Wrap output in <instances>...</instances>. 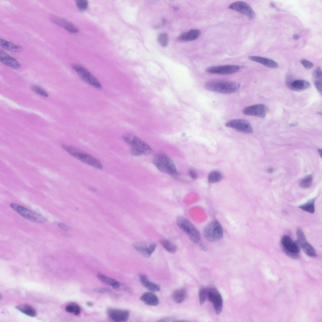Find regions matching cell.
Instances as JSON below:
<instances>
[{
	"label": "cell",
	"mask_w": 322,
	"mask_h": 322,
	"mask_svg": "<svg viewBox=\"0 0 322 322\" xmlns=\"http://www.w3.org/2000/svg\"><path fill=\"white\" fill-rule=\"evenodd\" d=\"M207 90L223 94H230L237 91L240 85L237 83L221 80H212L207 82L204 85Z\"/></svg>",
	"instance_id": "1"
},
{
	"label": "cell",
	"mask_w": 322,
	"mask_h": 322,
	"mask_svg": "<svg viewBox=\"0 0 322 322\" xmlns=\"http://www.w3.org/2000/svg\"><path fill=\"white\" fill-rule=\"evenodd\" d=\"M62 147L68 153L82 162L97 169H102L101 163L92 155L72 146L63 144Z\"/></svg>",
	"instance_id": "2"
},
{
	"label": "cell",
	"mask_w": 322,
	"mask_h": 322,
	"mask_svg": "<svg viewBox=\"0 0 322 322\" xmlns=\"http://www.w3.org/2000/svg\"><path fill=\"white\" fill-rule=\"evenodd\" d=\"M155 166L161 172L173 176L178 175L176 165L169 157L163 153H159L154 157L153 160Z\"/></svg>",
	"instance_id": "3"
},
{
	"label": "cell",
	"mask_w": 322,
	"mask_h": 322,
	"mask_svg": "<svg viewBox=\"0 0 322 322\" xmlns=\"http://www.w3.org/2000/svg\"><path fill=\"white\" fill-rule=\"evenodd\" d=\"M176 223L180 229L188 236L192 242L196 244L200 242L201 239L200 234L189 220L183 217L179 216Z\"/></svg>",
	"instance_id": "4"
},
{
	"label": "cell",
	"mask_w": 322,
	"mask_h": 322,
	"mask_svg": "<svg viewBox=\"0 0 322 322\" xmlns=\"http://www.w3.org/2000/svg\"><path fill=\"white\" fill-rule=\"evenodd\" d=\"M203 235L204 238L208 241L211 242L218 241L223 236V227L219 221L214 220L204 227Z\"/></svg>",
	"instance_id": "5"
},
{
	"label": "cell",
	"mask_w": 322,
	"mask_h": 322,
	"mask_svg": "<svg viewBox=\"0 0 322 322\" xmlns=\"http://www.w3.org/2000/svg\"><path fill=\"white\" fill-rule=\"evenodd\" d=\"M123 140L134 149L142 155H148L152 153L153 150L146 142L139 138L132 135L124 134L122 136Z\"/></svg>",
	"instance_id": "6"
},
{
	"label": "cell",
	"mask_w": 322,
	"mask_h": 322,
	"mask_svg": "<svg viewBox=\"0 0 322 322\" xmlns=\"http://www.w3.org/2000/svg\"><path fill=\"white\" fill-rule=\"evenodd\" d=\"M10 206L20 215L30 221L39 223L46 221V219L42 215L23 206L14 203H11Z\"/></svg>",
	"instance_id": "7"
},
{
	"label": "cell",
	"mask_w": 322,
	"mask_h": 322,
	"mask_svg": "<svg viewBox=\"0 0 322 322\" xmlns=\"http://www.w3.org/2000/svg\"><path fill=\"white\" fill-rule=\"evenodd\" d=\"M280 243L285 253L292 258H297L300 251L297 241H293L288 236L285 235L281 238Z\"/></svg>",
	"instance_id": "8"
},
{
	"label": "cell",
	"mask_w": 322,
	"mask_h": 322,
	"mask_svg": "<svg viewBox=\"0 0 322 322\" xmlns=\"http://www.w3.org/2000/svg\"><path fill=\"white\" fill-rule=\"evenodd\" d=\"M72 67L84 81L97 89H102L99 82L85 68L77 64L73 65Z\"/></svg>",
	"instance_id": "9"
},
{
	"label": "cell",
	"mask_w": 322,
	"mask_h": 322,
	"mask_svg": "<svg viewBox=\"0 0 322 322\" xmlns=\"http://www.w3.org/2000/svg\"><path fill=\"white\" fill-rule=\"evenodd\" d=\"M227 127L231 128L244 133H251L253 132L250 123L244 119H234L230 120L225 124Z\"/></svg>",
	"instance_id": "10"
},
{
	"label": "cell",
	"mask_w": 322,
	"mask_h": 322,
	"mask_svg": "<svg viewBox=\"0 0 322 322\" xmlns=\"http://www.w3.org/2000/svg\"><path fill=\"white\" fill-rule=\"evenodd\" d=\"M229 8L240 12L250 19L255 17V14L253 9L247 3L242 1H237L231 3Z\"/></svg>",
	"instance_id": "11"
},
{
	"label": "cell",
	"mask_w": 322,
	"mask_h": 322,
	"mask_svg": "<svg viewBox=\"0 0 322 322\" xmlns=\"http://www.w3.org/2000/svg\"><path fill=\"white\" fill-rule=\"evenodd\" d=\"M296 233L297 241L305 253L309 256L315 257L316 256V252L312 246L307 241L302 230L300 228H297Z\"/></svg>",
	"instance_id": "12"
},
{
	"label": "cell",
	"mask_w": 322,
	"mask_h": 322,
	"mask_svg": "<svg viewBox=\"0 0 322 322\" xmlns=\"http://www.w3.org/2000/svg\"><path fill=\"white\" fill-rule=\"evenodd\" d=\"M156 244L154 242H137L133 244L134 248L145 257H150L155 251Z\"/></svg>",
	"instance_id": "13"
},
{
	"label": "cell",
	"mask_w": 322,
	"mask_h": 322,
	"mask_svg": "<svg viewBox=\"0 0 322 322\" xmlns=\"http://www.w3.org/2000/svg\"><path fill=\"white\" fill-rule=\"evenodd\" d=\"M207 297L212 303L216 313L220 314L222 310L223 303L222 297L219 292L215 288L208 289Z\"/></svg>",
	"instance_id": "14"
},
{
	"label": "cell",
	"mask_w": 322,
	"mask_h": 322,
	"mask_svg": "<svg viewBox=\"0 0 322 322\" xmlns=\"http://www.w3.org/2000/svg\"><path fill=\"white\" fill-rule=\"evenodd\" d=\"M268 109L267 107L262 104H256L247 106L243 110L242 112L245 114L264 118Z\"/></svg>",
	"instance_id": "15"
},
{
	"label": "cell",
	"mask_w": 322,
	"mask_h": 322,
	"mask_svg": "<svg viewBox=\"0 0 322 322\" xmlns=\"http://www.w3.org/2000/svg\"><path fill=\"white\" fill-rule=\"evenodd\" d=\"M239 68L237 65H225L211 67L207 69L206 71L211 74L230 75L237 72Z\"/></svg>",
	"instance_id": "16"
},
{
	"label": "cell",
	"mask_w": 322,
	"mask_h": 322,
	"mask_svg": "<svg viewBox=\"0 0 322 322\" xmlns=\"http://www.w3.org/2000/svg\"><path fill=\"white\" fill-rule=\"evenodd\" d=\"M107 314L109 318L115 322H124L128 319L130 312L127 310L110 308L108 310Z\"/></svg>",
	"instance_id": "17"
},
{
	"label": "cell",
	"mask_w": 322,
	"mask_h": 322,
	"mask_svg": "<svg viewBox=\"0 0 322 322\" xmlns=\"http://www.w3.org/2000/svg\"><path fill=\"white\" fill-rule=\"evenodd\" d=\"M286 84L291 89L295 91H300L309 88L310 84L308 81L303 80H291L288 75L286 79Z\"/></svg>",
	"instance_id": "18"
},
{
	"label": "cell",
	"mask_w": 322,
	"mask_h": 322,
	"mask_svg": "<svg viewBox=\"0 0 322 322\" xmlns=\"http://www.w3.org/2000/svg\"><path fill=\"white\" fill-rule=\"evenodd\" d=\"M50 19L53 23L63 27L71 33H75L78 31V29L74 25L63 18L56 16L52 15L50 17Z\"/></svg>",
	"instance_id": "19"
},
{
	"label": "cell",
	"mask_w": 322,
	"mask_h": 322,
	"mask_svg": "<svg viewBox=\"0 0 322 322\" xmlns=\"http://www.w3.org/2000/svg\"><path fill=\"white\" fill-rule=\"evenodd\" d=\"M0 60L4 64L14 69H18L20 65L17 60L4 51H0Z\"/></svg>",
	"instance_id": "20"
},
{
	"label": "cell",
	"mask_w": 322,
	"mask_h": 322,
	"mask_svg": "<svg viewBox=\"0 0 322 322\" xmlns=\"http://www.w3.org/2000/svg\"><path fill=\"white\" fill-rule=\"evenodd\" d=\"M140 299L143 303L149 306H156L159 303L157 296L152 292L144 293L141 296Z\"/></svg>",
	"instance_id": "21"
},
{
	"label": "cell",
	"mask_w": 322,
	"mask_h": 322,
	"mask_svg": "<svg viewBox=\"0 0 322 322\" xmlns=\"http://www.w3.org/2000/svg\"><path fill=\"white\" fill-rule=\"evenodd\" d=\"M250 60L261 64L265 66L271 68H276L278 67L277 63L274 60L264 57L251 56L248 57Z\"/></svg>",
	"instance_id": "22"
},
{
	"label": "cell",
	"mask_w": 322,
	"mask_h": 322,
	"mask_svg": "<svg viewBox=\"0 0 322 322\" xmlns=\"http://www.w3.org/2000/svg\"><path fill=\"white\" fill-rule=\"evenodd\" d=\"M139 278L142 285L149 291L152 292H156L160 290V286L151 281L145 275H140Z\"/></svg>",
	"instance_id": "23"
},
{
	"label": "cell",
	"mask_w": 322,
	"mask_h": 322,
	"mask_svg": "<svg viewBox=\"0 0 322 322\" xmlns=\"http://www.w3.org/2000/svg\"><path fill=\"white\" fill-rule=\"evenodd\" d=\"M97 276L99 280L103 283L111 286L114 289H119L121 283L101 273H98Z\"/></svg>",
	"instance_id": "24"
},
{
	"label": "cell",
	"mask_w": 322,
	"mask_h": 322,
	"mask_svg": "<svg viewBox=\"0 0 322 322\" xmlns=\"http://www.w3.org/2000/svg\"><path fill=\"white\" fill-rule=\"evenodd\" d=\"M200 33L199 30H192L182 34L179 38L180 40L183 41H192L197 39L199 36Z\"/></svg>",
	"instance_id": "25"
},
{
	"label": "cell",
	"mask_w": 322,
	"mask_h": 322,
	"mask_svg": "<svg viewBox=\"0 0 322 322\" xmlns=\"http://www.w3.org/2000/svg\"><path fill=\"white\" fill-rule=\"evenodd\" d=\"M186 295V291L185 288H179L173 291L172 294V297L175 303H179L184 300Z\"/></svg>",
	"instance_id": "26"
},
{
	"label": "cell",
	"mask_w": 322,
	"mask_h": 322,
	"mask_svg": "<svg viewBox=\"0 0 322 322\" xmlns=\"http://www.w3.org/2000/svg\"><path fill=\"white\" fill-rule=\"evenodd\" d=\"M0 44L4 49L13 52H19L22 50L20 46L3 39H0Z\"/></svg>",
	"instance_id": "27"
},
{
	"label": "cell",
	"mask_w": 322,
	"mask_h": 322,
	"mask_svg": "<svg viewBox=\"0 0 322 322\" xmlns=\"http://www.w3.org/2000/svg\"><path fill=\"white\" fill-rule=\"evenodd\" d=\"M15 308L25 314L29 316L33 317L36 315V310L31 305L27 304H22L17 305Z\"/></svg>",
	"instance_id": "28"
},
{
	"label": "cell",
	"mask_w": 322,
	"mask_h": 322,
	"mask_svg": "<svg viewBox=\"0 0 322 322\" xmlns=\"http://www.w3.org/2000/svg\"><path fill=\"white\" fill-rule=\"evenodd\" d=\"M315 198L309 200L307 203L299 206L298 207L309 213L313 214L315 210L314 203Z\"/></svg>",
	"instance_id": "29"
},
{
	"label": "cell",
	"mask_w": 322,
	"mask_h": 322,
	"mask_svg": "<svg viewBox=\"0 0 322 322\" xmlns=\"http://www.w3.org/2000/svg\"><path fill=\"white\" fill-rule=\"evenodd\" d=\"M160 243L163 247L170 253H174L176 252L177 249L176 246L170 241L163 239L161 240Z\"/></svg>",
	"instance_id": "30"
},
{
	"label": "cell",
	"mask_w": 322,
	"mask_h": 322,
	"mask_svg": "<svg viewBox=\"0 0 322 322\" xmlns=\"http://www.w3.org/2000/svg\"><path fill=\"white\" fill-rule=\"evenodd\" d=\"M223 179V175L219 172L214 171L211 172L208 176V180L211 183L219 182Z\"/></svg>",
	"instance_id": "31"
},
{
	"label": "cell",
	"mask_w": 322,
	"mask_h": 322,
	"mask_svg": "<svg viewBox=\"0 0 322 322\" xmlns=\"http://www.w3.org/2000/svg\"><path fill=\"white\" fill-rule=\"evenodd\" d=\"M65 309L67 312L73 313L76 315L79 314L81 311L80 306L78 304L74 303H72L67 305Z\"/></svg>",
	"instance_id": "32"
},
{
	"label": "cell",
	"mask_w": 322,
	"mask_h": 322,
	"mask_svg": "<svg viewBox=\"0 0 322 322\" xmlns=\"http://www.w3.org/2000/svg\"><path fill=\"white\" fill-rule=\"evenodd\" d=\"M313 178L312 175H307L300 182L299 185L303 188H306L310 187L312 184Z\"/></svg>",
	"instance_id": "33"
},
{
	"label": "cell",
	"mask_w": 322,
	"mask_h": 322,
	"mask_svg": "<svg viewBox=\"0 0 322 322\" xmlns=\"http://www.w3.org/2000/svg\"><path fill=\"white\" fill-rule=\"evenodd\" d=\"M208 291V289L205 288H202L199 291V298L200 304L201 305L203 304L207 297Z\"/></svg>",
	"instance_id": "34"
},
{
	"label": "cell",
	"mask_w": 322,
	"mask_h": 322,
	"mask_svg": "<svg viewBox=\"0 0 322 322\" xmlns=\"http://www.w3.org/2000/svg\"><path fill=\"white\" fill-rule=\"evenodd\" d=\"M158 41L159 43L163 47L166 46L168 43V37L167 34L165 33L160 34L158 37Z\"/></svg>",
	"instance_id": "35"
},
{
	"label": "cell",
	"mask_w": 322,
	"mask_h": 322,
	"mask_svg": "<svg viewBox=\"0 0 322 322\" xmlns=\"http://www.w3.org/2000/svg\"><path fill=\"white\" fill-rule=\"evenodd\" d=\"M32 90L36 93L44 97L48 96L47 93L45 90L36 85H33L31 86Z\"/></svg>",
	"instance_id": "36"
},
{
	"label": "cell",
	"mask_w": 322,
	"mask_h": 322,
	"mask_svg": "<svg viewBox=\"0 0 322 322\" xmlns=\"http://www.w3.org/2000/svg\"><path fill=\"white\" fill-rule=\"evenodd\" d=\"M76 4L78 8L81 11L86 9L88 5V2L86 0H76Z\"/></svg>",
	"instance_id": "37"
},
{
	"label": "cell",
	"mask_w": 322,
	"mask_h": 322,
	"mask_svg": "<svg viewBox=\"0 0 322 322\" xmlns=\"http://www.w3.org/2000/svg\"><path fill=\"white\" fill-rule=\"evenodd\" d=\"M313 75L316 79V80L322 81V70L320 67H318L315 69Z\"/></svg>",
	"instance_id": "38"
},
{
	"label": "cell",
	"mask_w": 322,
	"mask_h": 322,
	"mask_svg": "<svg viewBox=\"0 0 322 322\" xmlns=\"http://www.w3.org/2000/svg\"><path fill=\"white\" fill-rule=\"evenodd\" d=\"M95 292L99 293H109L111 291V289L107 287H98L94 289Z\"/></svg>",
	"instance_id": "39"
},
{
	"label": "cell",
	"mask_w": 322,
	"mask_h": 322,
	"mask_svg": "<svg viewBox=\"0 0 322 322\" xmlns=\"http://www.w3.org/2000/svg\"><path fill=\"white\" fill-rule=\"evenodd\" d=\"M301 62L303 66L307 69H310L313 68L314 64L310 61L306 59H302Z\"/></svg>",
	"instance_id": "40"
},
{
	"label": "cell",
	"mask_w": 322,
	"mask_h": 322,
	"mask_svg": "<svg viewBox=\"0 0 322 322\" xmlns=\"http://www.w3.org/2000/svg\"><path fill=\"white\" fill-rule=\"evenodd\" d=\"M176 320V318L174 316H168L164 317L158 320V322H169L175 321Z\"/></svg>",
	"instance_id": "41"
},
{
	"label": "cell",
	"mask_w": 322,
	"mask_h": 322,
	"mask_svg": "<svg viewBox=\"0 0 322 322\" xmlns=\"http://www.w3.org/2000/svg\"><path fill=\"white\" fill-rule=\"evenodd\" d=\"M314 85L318 92L322 95V81L315 80L314 82Z\"/></svg>",
	"instance_id": "42"
},
{
	"label": "cell",
	"mask_w": 322,
	"mask_h": 322,
	"mask_svg": "<svg viewBox=\"0 0 322 322\" xmlns=\"http://www.w3.org/2000/svg\"><path fill=\"white\" fill-rule=\"evenodd\" d=\"M189 173L191 177L193 179H196L197 178V174L196 171L193 169H191L189 170Z\"/></svg>",
	"instance_id": "43"
},
{
	"label": "cell",
	"mask_w": 322,
	"mask_h": 322,
	"mask_svg": "<svg viewBox=\"0 0 322 322\" xmlns=\"http://www.w3.org/2000/svg\"><path fill=\"white\" fill-rule=\"evenodd\" d=\"M58 226L59 228L64 230H67L69 229L68 226L62 223H58Z\"/></svg>",
	"instance_id": "44"
},
{
	"label": "cell",
	"mask_w": 322,
	"mask_h": 322,
	"mask_svg": "<svg viewBox=\"0 0 322 322\" xmlns=\"http://www.w3.org/2000/svg\"><path fill=\"white\" fill-rule=\"evenodd\" d=\"M199 247L203 251H206L207 250L206 246L202 243H200Z\"/></svg>",
	"instance_id": "45"
},
{
	"label": "cell",
	"mask_w": 322,
	"mask_h": 322,
	"mask_svg": "<svg viewBox=\"0 0 322 322\" xmlns=\"http://www.w3.org/2000/svg\"><path fill=\"white\" fill-rule=\"evenodd\" d=\"M300 36L298 34H295L293 36V38L295 40H297L300 37Z\"/></svg>",
	"instance_id": "46"
},
{
	"label": "cell",
	"mask_w": 322,
	"mask_h": 322,
	"mask_svg": "<svg viewBox=\"0 0 322 322\" xmlns=\"http://www.w3.org/2000/svg\"><path fill=\"white\" fill-rule=\"evenodd\" d=\"M86 304L89 307H92L93 305V303L90 302H86Z\"/></svg>",
	"instance_id": "47"
},
{
	"label": "cell",
	"mask_w": 322,
	"mask_h": 322,
	"mask_svg": "<svg viewBox=\"0 0 322 322\" xmlns=\"http://www.w3.org/2000/svg\"><path fill=\"white\" fill-rule=\"evenodd\" d=\"M273 169L271 168H269L268 170V171L270 173L272 172H273Z\"/></svg>",
	"instance_id": "48"
},
{
	"label": "cell",
	"mask_w": 322,
	"mask_h": 322,
	"mask_svg": "<svg viewBox=\"0 0 322 322\" xmlns=\"http://www.w3.org/2000/svg\"><path fill=\"white\" fill-rule=\"evenodd\" d=\"M319 153L320 154V155L321 156L322 154V150L321 149H319L318 150Z\"/></svg>",
	"instance_id": "49"
}]
</instances>
